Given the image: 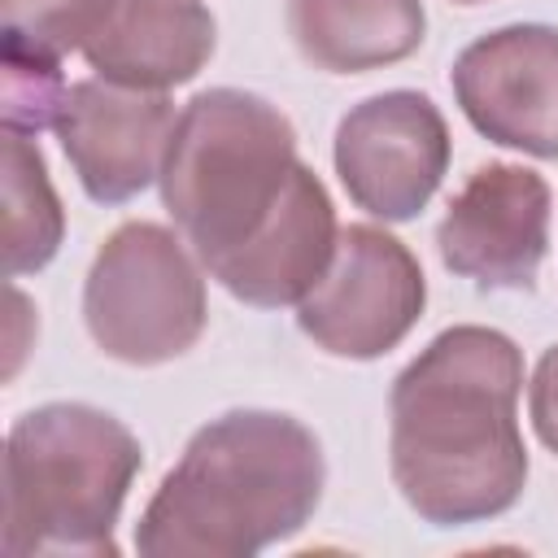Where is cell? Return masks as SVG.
I'll return each mask as SVG.
<instances>
[{"instance_id": "9c48e42d", "label": "cell", "mask_w": 558, "mask_h": 558, "mask_svg": "<svg viewBox=\"0 0 558 558\" xmlns=\"http://www.w3.org/2000/svg\"><path fill=\"white\" fill-rule=\"evenodd\" d=\"M449 83L484 140L558 161V26L514 22L471 39Z\"/></svg>"}, {"instance_id": "8992f818", "label": "cell", "mask_w": 558, "mask_h": 558, "mask_svg": "<svg viewBox=\"0 0 558 558\" xmlns=\"http://www.w3.org/2000/svg\"><path fill=\"white\" fill-rule=\"evenodd\" d=\"M427 305L418 257L384 227H340L327 275L296 305V327L331 357L371 362L397 349Z\"/></svg>"}, {"instance_id": "3957f363", "label": "cell", "mask_w": 558, "mask_h": 558, "mask_svg": "<svg viewBox=\"0 0 558 558\" xmlns=\"http://www.w3.org/2000/svg\"><path fill=\"white\" fill-rule=\"evenodd\" d=\"M296 166V131L279 105L209 87L179 109L157 179L161 205L209 270L275 218Z\"/></svg>"}, {"instance_id": "5bb4252c", "label": "cell", "mask_w": 558, "mask_h": 558, "mask_svg": "<svg viewBox=\"0 0 558 558\" xmlns=\"http://www.w3.org/2000/svg\"><path fill=\"white\" fill-rule=\"evenodd\" d=\"M65 240V209L52 192L44 153L31 135L4 131V270H44Z\"/></svg>"}, {"instance_id": "52a82bcc", "label": "cell", "mask_w": 558, "mask_h": 558, "mask_svg": "<svg viewBox=\"0 0 558 558\" xmlns=\"http://www.w3.org/2000/svg\"><path fill=\"white\" fill-rule=\"evenodd\" d=\"M449 126L423 92H379L357 100L331 144L340 187L357 209L384 222H410L436 196L449 170Z\"/></svg>"}, {"instance_id": "5b68a950", "label": "cell", "mask_w": 558, "mask_h": 558, "mask_svg": "<svg viewBox=\"0 0 558 558\" xmlns=\"http://www.w3.org/2000/svg\"><path fill=\"white\" fill-rule=\"evenodd\" d=\"M83 323L113 362L161 366L183 357L209 323L201 257L161 222H122L83 279Z\"/></svg>"}, {"instance_id": "8fae6325", "label": "cell", "mask_w": 558, "mask_h": 558, "mask_svg": "<svg viewBox=\"0 0 558 558\" xmlns=\"http://www.w3.org/2000/svg\"><path fill=\"white\" fill-rule=\"evenodd\" d=\"M336 240H340L336 205L323 179L301 161L275 218L244 248L209 266V279H218L235 301L253 310L301 305L310 288L327 275L336 257Z\"/></svg>"}, {"instance_id": "277c9868", "label": "cell", "mask_w": 558, "mask_h": 558, "mask_svg": "<svg viewBox=\"0 0 558 558\" xmlns=\"http://www.w3.org/2000/svg\"><path fill=\"white\" fill-rule=\"evenodd\" d=\"M144 466L135 432L83 401L26 410L4 440L9 554H118V514Z\"/></svg>"}, {"instance_id": "2e32d148", "label": "cell", "mask_w": 558, "mask_h": 558, "mask_svg": "<svg viewBox=\"0 0 558 558\" xmlns=\"http://www.w3.org/2000/svg\"><path fill=\"white\" fill-rule=\"evenodd\" d=\"M61 100H65L61 61H52V57H31V52H4V70H0V113H4V131L39 135L44 126H57Z\"/></svg>"}, {"instance_id": "ac0fdd59", "label": "cell", "mask_w": 558, "mask_h": 558, "mask_svg": "<svg viewBox=\"0 0 558 558\" xmlns=\"http://www.w3.org/2000/svg\"><path fill=\"white\" fill-rule=\"evenodd\" d=\"M453 4H488V0H453Z\"/></svg>"}, {"instance_id": "ba28073f", "label": "cell", "mask_w": 558, "mask_h": 558, "mask_svg": "<svg viewBox=\"0 0 558 558\" xmlns=\"http://www.w3.org/2000/svg\"><path fill=\"white\" fill-rule=\"evenodd\" d=\"M549 183L532 166L484 161L449 196L436 253L475 288H532L549 253Z\"/></svg>"}, {"instance_id": "6da1fadb", "label": "cell", "mask_w": 558, "mask_h": 558, "mask_svg": "<svg viewBox=\"0 0 558 558\" xmlns=\"http://www.w3.org/2000/svg\"><path fill=\"white\" fill-rule=\"evenodd\" d=\"M519 392V344L475 323L440 331L392 379L388 466L397 493L423 523H488L523 497L527 449Z\"/></svg>"}, {"instance_id": "7c38bea8", "label": "cell", "mask_w": 558, "mask_h": 558, "mask_svg": "<svg viewBox=\"0 0 558 558\" xmlns=\"http://www.w3.org/2000/svg\"><path fill=\"white\" fill-rule=\"evenodd\" d=\"M214 44L218 26L201 0H105L78 52L96 78L166 92L196 78Z\"/></svg>"}, {"instance_id": "30bf717a", "label": "cell", "mask_w": 558, "mask_h": 558, "mask_svg": "<svg viewBox=\"0 0 558 558\" xmlns=\"http://www.w3.org/2000/svg\"><path fill=\"white\" fill-rule=\"evenodd\" d=\"M174 122L179 113L166 92L122 87L109 78H78L65 87L52 131L83 192L96 205H126L161 179Z\"/></svg>"}, {"instance_id": "4fadbf2b", "label": "cell", "mask_w": 558, "mask_h": 558, "mask_svg": "<svg viewBox=\"0 0 558 558\" xmlns=\"http://www.w3.org/2000/svg\"><path fill=\"white\" fill-rule=\"evenodd\" d=\"M296 52L327 74H366L418 52L427 35L423 0H288Z\"/></svg>"}, {"instance_id": "e0dca14e", "label": "cell", "mask_w": 558, "mask_h": 558, "mask_svg": "<svg viewBox=\"0 0 558 558\" xmlns=\"http://www.w3.org/2000/svg\"><path fill=\"white\" fill-rule=\"evenodd\" d=\"M527 414L549 453H558V344H549L527 384Z\"/></svg>"}, {"instance_id": "9a60e30c", "label": "cell", "mask_w": 558, "mask_h": 558, "mask_svg": "<svg viewBox=\"0 0 558 558\" xmlns=\"http://www.w3.org/2000/svg\"><path fill=\"white\" fill-rule=\"evenodd\" d=\"M105 0H0L4 52H31L61 61L78 52Z\"/></svg>"}, {"instance_id": "7a4b0ae2", "label": "cell", "mask_w": 558, "mask_h": 558, "mask_svg": "<svg viewBox=\"0 0 558 558\" xmlns=\"http://www.w3.org/2000/svg\"><path fill=\"white\" fill-rule=\"evenodd\" d=\"M327 484L318 436L279 410L209 418L135 523L144 558H253L301 532Z\"/></svg>"}]
</instances>
